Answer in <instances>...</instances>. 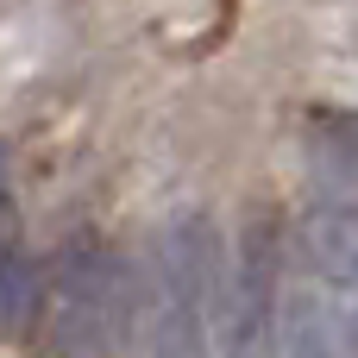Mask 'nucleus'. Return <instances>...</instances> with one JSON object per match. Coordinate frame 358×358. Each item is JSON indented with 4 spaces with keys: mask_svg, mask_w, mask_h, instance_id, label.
<instances>
[{
    "mask_svg": "<svg viewBox=\"0 0 358 358\" xmlns=\"http://www.w3.org/2000/svg\"><path fill=\"white\" fill-rule=\"evenodd\" d=\"M277 296H283V220L277 208H252L220 302V358H277Z\"/></svg>",
    "mask_w": 358,
    "mask_h": 358,
    "instance_id": "nucleus-1",
    "label": "nucleus"
},
{
    "mask_svg": "<svg viewBox=\"0 0 358 358\" xmlns=\"http://www.w3.org/2000/svg\"><path fill=\"white\" fill-rule=\"evenodd\" d=\"M44 302V277L25 258H0V340H25Z\"/></svg>",
    "mask_w": 358,
    "mask_h": 358,
    "instance_id": "nucleus-3",
    "label": "nucleus"
},
{
    "mask_svg": "<svg viewBox=\"0 0 358 358\" xmlns=\"http://www.w3.org/2000/svg\"><path fill=\"white\" fill-rule=\"evenodd\" d=\"M302 245H308V258H315L321 277L358 283V214H352V208H321V214L308 220Z\"/></svg>",
    "mask_w": 358,
    "mask_h": 358,
    "instance_id": "nucleus-2",
    "label": "nucleus"
},
{
    "mask_svg": "<svg viewBox=\"0 0 358 358\" xmlns=\"http://www.w3.org/2000/svg\"><path fill=\"white\" fill-rule=\"evenodd\" d=\"M0 201H6V151H0Z\"/></svg>",
    "mask_w": 358,
    "mask_h": 358,
    "instance_id": "nucleus-5",
    "label": "nucleus"
},
{
    "mask_svg": "<svg viewBox=\"0 0 358 358\" xmlns=\"http://www.w3.org/2000/svg\"><path fill=\"white\" fill-rule=\"evenodd\" d=\"M334 145H340V151H352V164H358V132H334Z\"/></svg>",
    "mask_w": 358,
    "mask_h": 358,
    "instance_id": "nucleus-4",
    "label": "nucleus"
}]
</instances>
